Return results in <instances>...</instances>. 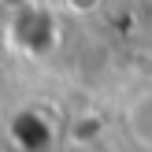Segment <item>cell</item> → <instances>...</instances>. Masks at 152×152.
<instances>
[{
    "label": "cell",
    "mask_w": 152,
    "mask_h": 152,
    "mask_svg": "<svg viewBox=\"0 0 152 152\" xmlns=\"http://www.w3.org/2000/svg\"><path fill=\"white\" fill-rule=\"evenodd\" d=\"M67 7H71L74 15H89V11L100 7V0H67Z\"/></svg>",
    "instance_id": "1"
},
{
    "label": "cell",
    "mask_w": 152,
    "mask_h": 152,
    "mask_svg": "<svg viewBox=\"0 0 152 152\" xmlns=\"http://www.w3.org/2000/svg\"><path fill=\"white\" fill-rule=\"evenodd\" d=\"M0 152H7V148H0Z\"/></svg>",
    "instance_id": "2"
}]
</instances>
